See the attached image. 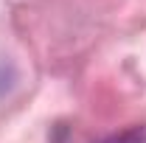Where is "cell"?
<instances>
[{
  "label": "cell",
  "mask_w": 146,
  "mask_h": 143,
  "mask_svg": "<svg viewBox=\"0 0 146 143\" xmlns=\"http://www.w3.org/2000/svg\"><path fill=\"white\" fill-rule=\"evenodd\" d=\"M96 143H146V124H135V126H127L115 135H107Z\"/></svg>",
  "instance_id": "1"
},
{
  "label": "cell",
  "mask_w": 146,
  "mask_h": 143,
  "mask_svg": "<svg viewBox=\"0 0 146 143\" xmlns=\"http://www.w3.org/2000/svg\"><path fill=\"white\" fill-rule=\"evenodd\" d=\"M14 81H17V68L11 62L0 59V95H6L9 90L14 87Z\"/></svg>",
  "instance_id": "2"
}]
</instances>
